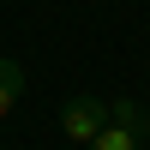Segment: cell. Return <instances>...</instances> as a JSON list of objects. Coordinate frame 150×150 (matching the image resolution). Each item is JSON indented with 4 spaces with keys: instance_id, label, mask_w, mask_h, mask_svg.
I'll list each match as a JSON object with an SVG mask.
<instances>
[{
    "instance_id": "obj_1",
    "label": "cell",
    "mask_w": 150,
    "mask_h": 150,
    "mask_svg": "<svg viewBox=\"0 0 150 150\" xmlns=\"http://www.w3.org/2000/svg\"><path fill=\"white\" fill-rule=\"evenodd\" d=\"M144 144H150V114L132 102V96H120V102H108V126L84 150H144Z\"/></svg>"
},
{
    "instance_id": "obj_2",
    "label": "cell",
    "mask_w": 150,
    "mask_h": 150,
    "mask_svg": "<svg viewBox=\"0 0 150 150\" xmlns=\"http://www.w3.org/2000/svg\"><path fill=\"white\" fill-rule=\"evenodd\" d=\"M102 126H108V102H96V96H72V102L60 108V132H66L72 144H90Z\"/></svg>"
},
{
    "instance_id": "obj_3",
    "label": "cell",
    "mask_w": 150,
    "mask_h": 150,
    "mask_svg": "<svg viewBox=\"0 0 150 150\" xmlns=\"http://www.w3.org/2000/svg\"><path fill=\"white\" fill-rule=\"evenodd\" d=\"M18 96H24V66L18 60H0V120L18 108Z\"/></svg>"
}]
</instances>
